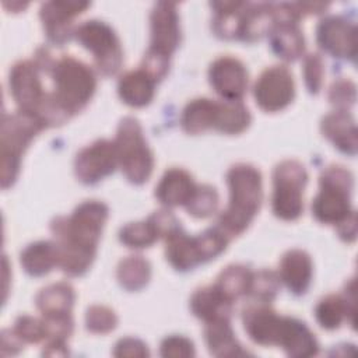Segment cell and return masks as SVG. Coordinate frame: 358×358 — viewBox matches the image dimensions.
I'll use <instances>...</instances> for the list:
<instances>
[{
  "label": "cell",
  "mask_w": 358,
  "mask_h": 358,
  "mask_svg": "<svg viewBox=\"0 0 358 358\" xmlns=\"http://www.w3.org/2000/svg\"><path fill=\"white\" fill-rule=\"evenodd\" d=\"M108 218V206L87 200L69 217H57L50 229L59 248V267L69 275L84 274L96 253V245Z\"/></svg>",
  "instance_id": "6da1fadb"
},
{
  "label": "cell",
  "mask_w": 358,
  "mask_h": 358,
  "mask_svg": "<svg viewBox=\"0 0 358 358\" xmlns=\"http://www.w3.org/2000/svg\"><path fill=\"white\" fill-rule=\"evenodd\" d=\"M227 183L229 203L215 225L229 238H234L249 227L260 208L263 199L262 175L249 164H236L227 172Z\"/></svg>",
  "instance_id": "7a4b0ae2"
},
{
  "label": "cell",
  "mask_w": 358,
  "mask_h": 358,
  "mask_svg": "<svg viewBox=\"0 0 358 358\" xmlns=\"http://www.w3.org/2000/svg\"><path fill=\"white\" fill-rule=\"evenodd\" d=\"M39 70H45L53 78L52 92L59 105L71 116L80 112L95 92L96 78L94 71L73 56L53 60L46 50H39L36 62Z\"/></svg>",
  "instance_id": "3957f363"
},
{
  "label": "cell",
  "mask_w": 358,
  "mask_h": 358,
  "mask_svg": "<svg viewBox=\"0 0 358 358\" xmlns=\"http://www.w3.org/2000/svg\"><path fill=\"white\" fill-rule=\"evenodd\" d=\"M45 129V124L31 113L17 110L4 113L1 122V186L7 189L20 172L21 157L32 138Z\"/></svg>",
  "instance_id": "277c9868"
},
{
  "label": "cell",
  "mask_w": 358,
  "mask_h": 358,
  "mask_svg": "<svg viewBox=\"0 0 358 358\" xmlns=\"http://www.w3.org/2000/svg\"><path fill=\"white\" fill-rule=\"evenodd\" d=\"M320 190L312 201V214L319 222L337 225L354 210L351 208L352 173L341 165L327 166L320 178Z\"/></svg>",
  "instance_id": "5b68a950"
},
{
  "label": "cell",
  "mask_w": 358,
  "mask_h": 358,
  "mask_svg": "<svg viewBox=\"0 0 358 358\" xmlns=\"http://www.w3.org/2000/svg\"><path fill=\"white\" fill-rule=\"evenodd\" d=\"M113 143L119 166L127 180L136 185L144 183L152 172L154 157L143 136L138 120L131 116L122 119Z\"/></svg>",
  "instance_id": "8992f818"
},
{
  "label": "cell",
  "mask_w": 358,
  "mask_h": 358,
  "mask_svg": "<svg viewBox=\"0 0 358 358\" xmlns=\"http://www.w3.org/2000/svg\"><path fill=\"white\" fill-rule=\"evenodd\" d=\"M306 182L308 172L298 161L285 159L274 168L271 207L278 218L292 221L302 214Z\"/></svg>",
  "instance_id": "52a82bcc"
},
{
  "label": "cell",
  "mask_w": 358,
  "mask_h": 358,
  "mask_svg": "<svg viewBox=\"0 0 358 358\" xmlns=\"http://www.w3.org/2000/svg\"><path fill=\"white\" fill-rule=\"evenodd\" d=\"M76 39L94 55L95 64L103 76H113L123 63V50L115 31L103 21H84L74 31Z\"/></svg>",
  "instance_id": "ba28073f"
},
{
  "label": "cell",
  "mask_w": 358,
  "mask_h": 358,
  "mask_svg": "<svg viewBox=\"0 0 358 358\" xmlns=\"http://www.w3.org/2000/svg\"><path fill=\"white\" fill-rule=\"evenodd\" d=\"M8 85L18 110L38 117L49 95V92L43 91L38 64L31 60H21L15 63L10 71Z\"/></svg>",
  "instance_id": "9c48e42d"
},
{
  "label": "cell",
  "mask_w": 358,
  "mask_h": 358,
  "mask_svg": "<svg viewBox=\"0 0 358 358\" xmlns=\"http://www.w3.org/2000/svg\"><path fill=\"white\" fill-rule=\"evenodd\" d=\"M253 95L259 108L266 112H278L287 108L295 95L291 71L285 66L266 69L255 83Z\"/></svg>",
  "instance_id": "30bf717a"
},
{
  "label": "cell",
  "mask_w": 358,
  "mask_h": 358,
  "mask_svg": "<svg viewBox=\"0 0 358 358\" xmlns=\"http://www.w3.org/2000/svg\"><path fill=\"white\" fill-rule=\"evenodd\" d=\"M119 165L113 141L96 140L83 148L74 159V172L78 180L92 185L110 175Z\"/></svg>",
  "instance_id": "8fae6325"
},
{
  "label": "cell",
  "mask_w": 358,
  "mask_h": 358,
  "mask_svg": "<svg viewBox=\"0 0 358 358\" xmlns=\"http://www.w3.org/2000/svg\"><path fill=\"white\" fill-rule=\"evenodd\" d=\"M151 43L148 52L171 59L180 42V27L173 3H157L150 15Z\"/></svg>",
  "instance_id": "7c38bea8"
},
{
  "label": "cell",
  "mask_w": 358,
  "mask_h": 358,
  "mask_svg": "<svg viewBox=\"0 0 358 358\" xmlns=\"http://www.w3.org/2000/svg\"><path fill=\"white\" fill-rule=\"evenodd\" d=\"M317 45L333 57L354 60L357 50V29L343 17L323 18L316 29Z\"/></svg>",
  "instance_id": "4fadbf2b"
},
{
  "label": "cell",
  "mask_w": 358,
  "mask_h": 358,
  "mask_svg": "<svg viewBox=\"0 0 358 358\" xmlns=\"http://www.w3.org/2000/svg\"><path fill=\"white\" fill-rule=\"evenodd\" d=\"M208 80L222 99L241 101L248 88V70L236 57L222 56L211 63Z\"/></svg>",
  "instance_id": "5bb4252c"
},
{
  "label": "cell",
  "mask_w": 358,
  "mask_h": 358,
  "mask_svg": "<svg viewBox=\"0 0 358 358\" xmlns=\"http://www.w3.org/2000/svg\"><path fill=\"white\" fill-rule=\"evenodd\" d=\"M245 331L259 345H277L282 316L277 315L267 303L253 302L242 312Z\"/></svg>",
  "instance_id": "9a60e30c"
},
{
  "label": "cell",
  "mask_w": 358,
  "mask_h": 358,
  "mask_svg": "<svg viewBox=\"0 0 358 358\" xmlns=\"http://www.w3.org/2000/svg\"><path fill=\"white\" fill-rule=\"evenodd\" d=\"M90 4L84 1H48L41 7V18L50 42L63 45L70 39L71 20Z\"/></svg>",
  "instance_id": "2e32d148"
},
{
  "label": "cell",
  "mask_w": 358,
  "mask_h": 358,
  "mask_svg": "<svg viewBox=\"0 0 358 358\" xmlns=\"http://www.w3.org/2000/svg\"><path fill=\"white\" fill-rule=\"evenodd\" d=\"M166 260L180 271H187L200 263H204L199 236H190L178 224L165 236Z\"/></svg>",
  "instance_id": "e0dca14e"
},
{
  "label": "cell",
  "mask_w": 358,
  "mask_h": 358,
  "mask_svg": "<svg viewBox=\"0 0 358 358\" xmlns=\"http://www.w3.org/2000/svg\"><path fill=\"white\" fill-rule=\"evenodd\" d=\"M277 345L288 357L294 358H306L319 352V343L309 327L303 322L289 316H282Z\"/></svg>",
  "instance_id": "ac0fdd59"
},
{
  "label": "cell",
  "mask_w": 358,
  "mask_h": 358,
  "mask_svg": "<svg viewBox=\"0 0 358 358\" xmlns=\"http://www.w3.org/2000/svg\"><path fill=\"white\" fill-rule=\"evenodd\" d=\"M312 259L301 249H291L281 257L280 280L287 288L296 294H305L312 280Z\"/></svg>",
  "instance_id": "d6986e66"
},
{
  "label": "cell",
  "mask_w": 358,
  "mask_h": 358,
  "mask_svg": "<svg viewBox=\"0 0 358 358\" xmlns=\"http://www.w3.org/2000/svg\"><path fill=\"white\" fill-rule=\"evenodd\" d=\"M196 183L192 175L182 168L168 169L155 187V197L166 207L186 206L192 197Z\"/></svg>",
  "instance_id": "ffe728a7"
},
{
  "label": "cell",
  "mask_w": 358,
  "mask_h": 358,
  "mask_svg": "<svg viewBox=\"0 0 358 358\" xmlns=\"http://www.w3.org/2000/svg\"><path fill=\"white\" fill-rule=\"evenodd\" d=\"M322 133L341 152L355 155L357 152V127L352 116L347 110H333L327 113L320 123Z\"/></svg>",
  "instance_id": "44dd1931"
},
{
  "label": "cell",
  "mask_w": 358,
  "mask_h": 358,
  "mask_svg": "<svg viewBox=\"0 0 358 358\" xmlns=\"http://www.w3.org/2000/svg\"><path fill=\"white\" fill-rule=\"evenodd\" d=\"M268 34L271 49L281 59L294 62L302 56L305 50V38L296 21L277 18Z\"/></svg>",
  "instance_id": "7402d4cb"
},
{
  "label": "cell",
  "mask_w": 358,
  "mask_h": 358,
  "mask_svg": "<svg viewBox=\"0 0 358 358\" xmlns=\"http://www.w3.org/2000/svg\"><path fill=\"white\" fill-rule=\"evenodd\" d=\"M234 302L227 299L214 285L194 291L190 298V309L204 323L231 319Z\"/></svg>",
  "instance_id": "603a6c76"
},
{
  "label": "cell",
  "mask_w": 358,
  "mask_h": 358,
  "mask_svg": "<svg viewBox=\"0 0 358 358\" xmlns=\"http://www.w3.org/2000/svg\"><path fill=\"white\" fill-rule=\"evenodd\" d=\"M204 340L210 354L214 357L248 355V351H245L235 338L229 319L206 323Z\"/></svg>",
  "instance_id": "cb8c5ba5"
},
{
  "label": "cell",
  "mask_w": 358,
  "mask_h": 358,
  "mask_svg": "<svg viewBox=\"0 0 358 358\" xmlns=\"http://www.w3.org/2000/svg\"><path fill=\"white\" fill-rule=\"evenodd\" d=\"M155 81L141 69L127 71L117 84V92L120 99L134 108L145 106L154 96Z\"/></svg>",
  "instance_id": "d4e9b609"
},
{
  "label": "cell",
  "mask_w": 358,
  "mask_h": 358,
  "mask_svg": "<svg viewBox=\"0 0 358 358\" xmlns=\"http://www.w3.org/2000/svg\"><path fill=\"white\" fill-rule=\"evenodd\" d=\"M218 115V101L197 98L190 101L180 116V126L189 134H200L208 129H215Z\"/></svg>",
  "instance_id": "484cf974"
},
{
  "label": "cell",
  "mask_w": 358,
  "mask_h": 358,
  "mask_svg": "<svg viewBox=\"0 0 358 358\" xmlns=\"http://www.w3.org/2000/svg\"><path fill=\"white\" fill-rule=\"evenodd\" d=\"M315 316L317 323L326 330H334L341 326L344 320L351 316L354 322L355 316V298L341 296V295H327L319 301L315 308Z\"/></svg>",
  "instance_id": "4316f807"
},
{
  "label": "cell",
  "mask_w": 358,
  "mask_h": 358,
  "mask_svg": "<svg viewBox=\"0 0 358 358\" xmlns=\"http://www.w3.org/2000/svg\"><path fill=\"white\" fill-rule=\"evenodd\" d=\"M24 270L35 277L49 273L55 266H59V248L52 241H38L28 245L20 256Z\"/></svg>",
  "instance_id": "83f0119b"
},
{
  "label": "cell",
  "mask_w": 358,
  "mask_h": 358,
  "mask_svg": "<svg viewBox=\"0 0 358 358\" xmlns=\"http://www.w3.org/2000/svg\"><path fill=\"white\" fill-rule=\"evenodd\" d=\"M42 316L70 315L74 303V289L67 282H56L42 288L35 298Z\"/></svg>",
  "instance_id": "f1b7e54d"
},
{
  "label": "cell",
  "mask_w": 358,
  "mask_h": 358,
  "mask_svg": "<svg viewBox=\"0 0 358 358\" xmlns=\"http://www.w3.org/2000/svg\"><path fill=\"white\" fill-rule=\"evenodd\" d=\"M252 274H253V271H250L249 267H246V266L231 264L220 273L214 287L227 299L234 302L239 296L248 295Z\"/></svg>",
  "instance_id": "f546056e"
},
{
  "label": "cell",
  "mask_w": 358,
  "mask_h": 358,
  "mask_svg": "<svg viewBox=\"0 0 358 358\" xmlns=\"http://www.w3.org/2000/svg\"><path fill=\"white\" fill-rule=\"evenodd\" d=\"M252 117L242 101H218V115L215 130L225 134L242 133Z\"/></svg>",
  "instance_id": "4dcf8cb0"
},
{
  "label": "cell",
  "mask_w": 358,
  "mask_h": 358,
  "mask_svg": "<svg viewBox=\"0 0 358 358\" xmlns=\"http://www.w3.org/2000/svg\"><path fill=\"white\" fill-rule=\"evenodd\" d=\"M151 275L150 263L141 256H129L117 266V280L129 291H138L147 285Z\"/></svg>",
  "instance_id": "1f68e13d"
},
{
  "label": "cell",
  "mask_w": 358,
  "mask_h": 358,
  "mask_svg": "<svg viewBox=\"0 0 358 358\" xmlns=\"http://www.w3.org/2000/svg\"><path fill=\"white\" fill-rule=\"evenodd\" d=\"M158 238H161V234L151 215L145 221L129 222L127 225L122 227L119 232L120 242L131 249L148 248Z\"/></svg>",
  "instance_id": "d6a6232c"
},
{
  "label": "cell",
  "mask_w": 358,
  "mask_h": 358,
  "mask_svg": "<svg viewBox=\"0 0 358 358\" xmlns=\"http://www.w3.org/2000/svg\"><path fill=\"white\" fill-rule=\"evenodd\" d=\"M280 275H277L274 271L259 270L252 274L248 295H250L255 299V302L268 303L275 298L280 289Z\"/></svg>",
  "instance_id": "836d02e7"
},
{
  "label": "cell",
  "mask_w": 358,
  "mask_h": 358,
  "mask_svg": "<svg viewBox=\"0 0 358 358\" xmlns=\"http://www.w3.org/2000/svg\"><path fill=\"white\" fill-rule=\"evenodd\" d=\"M218 206V193L215 187L210 185L196 186L192 197L186 203V210L189 214L197 218H206L211 215Z\"/></svg>",
  "instance_id": "e575fe53"
},
{
  "label": "cell",
  "mask_w": 358,
  "mask_h": 358,
  "mask_svg": "<svg viewBox=\"0 0 358 358\" xmlns=\"http://www.w3.org/2000/svg\"><path fill=\"white\" fill-rule=\"evenodd\" d=\"M13 331L22 343L35 344L48 338V329L43 319H36L28 315H22L15 320Z\"/></svg>",
  "instance_id": "d590c367"
},
{
  "label": "cell",
  "mask_w": 358,
  "mask_h": 358,
  "mask_svg": "<svg viewBox=\"0 0 358 358\" xmlns=\"http://www.w3.org/2000/svg\"><path fill=\"white\" fill-rule=\"evenodd\" d=\"M85 324L87 329L92 333H109L112 331L117 324V316L115 312L106 306L94 305L88 308L85 315Z\"/></svg>",
  "instance_id": "8d00e7d4"
},
{
  "label": "cell",
  "mask_w": 358,
  "mask_h": 358,
  "mask_svg": "<svg viewBox=\"0 0 358 358\" xmlns=\"http://www.w3.org/2000/svg\"><path fill=\"white\" fill-rule=\"evenodd\" d=\"M355 84L350 80L341 78L331 84L329 90V101L337 108L336 110H347L355 102Z\"/></svg>",
  "instance_id": "74e56055"
},
{
  "label": "cell",
  "mask_w": 358,
  "mask_h": 358,
  "mask_svg": "<svg viewBox=\"0 0 358 358\" xmlns=\"http://www.w3.org/2000/svg\"><path fill=\"white\" fill-rule=\"evenodd\" d=\"M303 78L306 88L312 94H317L323 84V60L317 53H309L303 59Z\"/></svg>",
  "instance_id": "f35d334b"
},
{
  "label": "cell",
  "mask_w": 358,
  "mask_h": 358,
  "mask_svg": "<svg viewBox=\"0 0 358 358\" xmlns=\"http://www.w3.org/2000/svg\"><path fill=\"white\" fill-rule=\"evenodd\" d=\"M159 354L162 357H193L194 355V345L193 343L183 337V336H169L162 340Z\"/></svg>",
  "instance_id": "ab89813d"
},
{
  "label": "cell",
  "mask_w": 358,
  "mask_h": 358,
  "mask_svg": "<svg viewBox=\"0 0 358 358\" xmlns=\"http://www.w3.org/2000/svg\"><path fill=\"white\" fill-rule=\"evenodd\" d=\"M113 355L115 357H147L150 355V351L141 340L133 338V337H124L116 343Z\"/></svg>",
  "instance_id": "60d3db41"
},
{
  "label": "cell",
  "mask_w": 358,
  "mask_h": 358,
  "mask_svg": "<svg viewBox=\"0 0 358 358\" xmlns=\"http://www.w3.org/2000/svg\"><path fill=\"white\" fill-rule=\"evenodd\" d=\"M22 344L24 343L13 330H4L1 334V355L17 354L21 350Z\"/></svg>",
  "instance_id": "b9f144b4"
},
{
  "label": "cell",
  "mask_w": 358,
  "mask_h": 358,
  "mask_svg": "<svg viewBox=\"0 0 358 358\" xmlns=\"http://www.w3.org/2000/svg\"><path fill=\"white\" fill-rule=\"evenodd\" d=\"M337 232L341 239L347 242H352L357 235V220H355V211H352L345 220H343L340 224L336 225Z\"/></svg>",
  "instance_id": "7bdbcfd3"
},
{
  "label": "cell",
  "mask_w": 358,
  "mask_h": 358,
  "mask_svg": "<svg viewBox=\"0 0 358 358\" xmlns=\"http://www.w3.org/2000/svg\"><path fill=\"white\" fill-rule=\"evenodd\" d=\"M45 355H67L69 351L66 348V341L62 340H48L46 345L43 347Z\"/></svg>",
  "instance_id": "ee69618b"
}]
</instances>
